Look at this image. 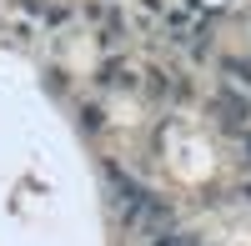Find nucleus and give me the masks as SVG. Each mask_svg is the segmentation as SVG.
Listing matches in <instances>:
<instances>
[]
</instances>
